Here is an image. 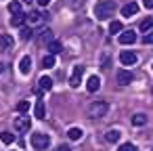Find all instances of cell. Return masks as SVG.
Segmentation results:
<instances>
[{
	"label": "cell",
	"instance_id": "cell-30",
	"mask_svg": "<svg viewBox=\"0 0 153 151\" xmlns=\"http://www.w3.org/2000/svg\"><path fill=\"white\" fill-rule=\"evenodd\" d=\"M143 4H145L147 9H153V0H143Z\"/></svg>",
	"mask_w": 153,
	"mask_h": 151
},
{
	"label": "cell",
	"instance_id": "cell-2",
	"mask_svg": "<svg viewBox=\"0 0 153 151\" xmlns=\"http://www.w3.org/2000/svg\"><path fill=\"white\" fill-rule=\"evenodd\" d=\"M107 111H109V103H105V101H94L88 107V115L90 118H103Z\"/></svg>",
	"mask_w": 153,
	"mask_h": 151
},
{
	"label": "cell",
	"instance_id": "cell-12",
	"mask_svg": "<svg viewBox=\"0 0 153 151\" xmlns=\"http://www.w3.org/2000/svg\"><path fill=\"white\" fill-rule=\"evenodd\" d=\"M19 71H21V74H30V71H32V59H30V57H23V59L19 61Z\"/></svg>",
	"mask_w": 153,
	"mask_h": 151
},
{
	"label": "cell",
	"instance_id": "cell-24",
	"mask_svg": "<svg viewBox=\"0 0 153 151\" xmlns=\"http://www.w3.org/2000/svg\"><path fill=\"white\" fill-rule=\"evenodd\" d=\"M0 138H2V143H7V145H11V143H15V134L13 132H2V134H0Z\"/></svg>",
	"mask_w": 153,
	"mask_h": 151
},
{
	"label": "cell",
	"instance_id": "cell-29",
	"mask_svg": "<svg viewBox=\"0 0 153 151\" xmlns=\"http://www.w3.org/2000/svg\"><path fill=\"white\" fill-rule=\"evenodd\" d=\"M143 42H145V44H153V32L145 34V36H143Z\"/></svg>",
	"mask_w": 153,
	"mask_h": 151
},
{
	"label": "cell",
	"instance_id": "cell-16",
	"mask_svg": "<svg viewBox=\"0 0 153 151\" xmlns=\"http://www.w3.org/2000/svg\"><path fill=\"white\" fill-rule=\"evenodd\" d=\"M122 30H124L122 21H111L109 23V34H122Z\"/></svg>",
	"mask_w": 153,
	"mask_h": 151
},
{
	"label": "cell",
	"instance_id": "cell-21",
	"mask_svg": "<svg viewBox=\"0 0 153 151\" xmlns=\"http://www.w3.org/2000/svg\"><path fill=\"white\" fill-rule=\"evenodd\" d=\"M151 28H153V17H147L140 21V32H149Z\"/></svg>",
	"mask_w": 153,
	"mask_h": 151
},
{
	"label": "cell",
	"instance_id": "cell-15",
	"mask_svg": "<svg viewBox=\"0 0 153 151\" xmlns=\"http://www.w3.org/2000/svg\"><path fill=\"white\" fill-rule=\"evenodd\" d=\"M132 124L134 126H145L147 124V115L145 113H134L132 115Z\"/></svg>",
	"mask_w": 153,
	"mask_h": 151
},
{
	"label": "cell",
	"instance_id": "cell-28",
	"mask_svg": "<svg viewBox=\"0 0 153 151\" xmlns=\"http://www.w3.org/2000/svg\"><path fill=\"white\" fill-rule=\"evenodd\" d=\"M117 151H136V147H134L132 143H124V145L117 147Z\"/></svg>",
	"mask_w": 153,
	"mask_h": 151
},
{
	"label": "cell",
	"instance_id": "cell-17",
	"mask_svg": "<svg viewBox=\"0 0 153 151\" xmlns=\"http://www.w3.org/2000/svg\"><path fill=\"white\" fill-rule=\"evenodd\" d=\"M38 84H40V88H42V90H51V88H53V80H51L48 76L40 78V80H38Z\"/></svg>",
	"mask_w": 153,
	"mask_h": 151
},
{
	"label": "cell",
	"instance_id": "cell-5",
	"mask_svg": "<svg viewBox=\"0 0 153 151\" xmlns=\"http://www.w3.org/2000/svg\"><path fill=\"white\" fill-rule=\"evenodd\" d=\"M15 128H17L19 132H25V130L32 128V120H30L27 115H19V118L15 120Z\"/></svg>",
	"mask_w": 153,
	"mask_h": 151
},
{
	"label": "cell",
	"instance_id": "cell-8",
	"mask_svg": "<svg viewBox=\"0 0 153 151\" xmlns=\"http://www.w3.org/2000/svg\"><path fill=\"white\" fill-rule=\"evenodd\" d=\"M134 80V76H132V71H126V69H122V71H117V84H122V86H126V84H130Z\"/></svg>",
	"mask_w": 153,
	"mask_h": 151
},
{
	"label": "cell",
	"instance_id": "cell-19",
	"mask_svg": "<svg viewBox=\"0 0 153 151\" xmlns=\"http://www.w3.org/2000/svg\"><path fill=\"white\" fill-rule=\"evenodd\" d=\"M82 134H84V132H82V128H69V132H67V136H69L71 141H80V138H82Z\"/></svg>",
	"mask_w": 153,
	"mask_h": 151
},
{
	"label": "cell",
	"instance_id": "cell-31",
	"mask_svg": "<svg viewBox=\"0 0 153 151\" xmlns=\"http://www.w3.org/2000/svg\"><path fill=\"white\" fill-rule=\"evenodd\" d=\"M38 4H40V7H48V4H51V0H38Z\"/></svg>",
	"mask_w": 153,
	"mask_h": 151
},
{
	"label": "cell",
	"instance_id": "cell-23",
	"mask_svg": "<svg viewBox=\"0 0 153 151\" xmlns=\"http://www.w3.org/2000/svg\"><path fill=\"white\" fill-rule=\"evenodd\" d=\"M9 11H11L13 15H19V13H21V2H17V0L9 2Z\"/></svg>",
	"mask_w": 153,
	"mask_h": 151
},
{
	"label": "cell",
	"instance_id": "cell-4",
	"mask_svg": "<svg viewBox=\"0 0 153 151\" xmlns=\"http://www.w3.org/2000/svg\"><path fill=\"white\" fill-rule=\"evenodd\" d=\"M82 74H84V65H76V67H74V74H71V78H69V84H71L74 88L80 86V82H82Z\"/></svg>",
	"mask_w": 153,
	"mask_h": 151
},
{
	"label": "cell",
	"instance_id": "cell-20",
	"mask_svg": "<svg viewBox=\"0 0 153 151\" xmlns=\"http://www.w3.org/2000/svg\"><path fill=\"white\" fill-rule=\"evenodd\" d=\"M19 36H21V40H32V36H34V32H32V28H30V25H25V28H21V32H19Z\"/></svg>",
	"mask_w": 153,
	"mask_h": 151
},
{
	"label": "cell",
	"instance_id": "cell-26",
	"mask_svg": "<svg viewBox=\"0 0 153 151\" xmlns=\"http://www.w3.org/2000/svg\"><path fill=\"white\" fill-rule=\"evenodd\" d=\"M23 21H25V17H23V13H19V15H13V19H11V23H13L15 28H19V25H23Z\"/></svg>",
	"mask_w": 153,
	"mask_h": 151
},
{
	"label": "cell",
	"instance_id": "cell-1",
	"mask_svg": "<svg viewBox=\"0 0 153 151\" xmlns=\"http://www.w3.org/2000/svg\"><path fill=\"white\" fill-rule=\"evenodd\" d=\"M113 11H115V2H113V0H99V2L94 4V17L99 21L109 19L113 15Z\"/></svg>",
	"mask_w": 153,
	"mask_h": 151
},
{
	"label": "cell",
	"instance_id": "cell-14",
	"mask_svg": "<svg viewBox=\"0 0 153 151\" xmlns=\"http://www.w3.org/2000/svg\"><path fill=\"white\" fill-rule=\"evenodd\" d=\"M34 113H36V118H40V120H42V118L46 115V107H44V101H38V103H36V109H34Z\"/></svg>",
	"mask_w": 153,
	"mask_h": 151
},
{
	"label": "cell",
	"instance_id": "cell-11",
	"mask_svg": "<svg viewBox=\"0 0 153 151\" xmlns=\"http://www.w3.org/2000/svg\"><path fill=\"white\" fill-rule=\"evenodd\" d=\"M86 88H88V92H97L101 88V78L99 76H90L88 82H86Z\"/></svg>",
	"mask_w": 153,
	"mask_h": 151
},
{
	"label": "cell",
	"instance_id": "cell-25",
	"mask_svg": "<svg viewBox=\"0 0 153 151\" xmlns=\"http://www.w3.org/2000/svg\"><path fill=\"white\" fill-rule=\"evenodd\" d=\"M42 17H46V15H40L38 11H32V13H30V17H27V21H30V23H38Z\"/></svg>",
	"mask_w": 153,
	"mask_h": 151
},
{
	"label": "cell",
	"instance_id": "cell-3",
	"mask_svg": "<svg viewBox=\"0 0 153 151\" xmlns=\"http://www.w3.org/2000/svg\"><path fill=\"white\" fill-rule=\"evenodd\" d=\"M48 145H51V136H48V134H42V132H38V134H32V147H34V149H38V151H44Z\"/></svg>",
	"mask_w": 153,
	"mask_h": 151
},
{
	"label": "cell",
	"instance_id": "cell-7",
	"mask_svg": "<svg viewBox=\"0 0 153 151\" xmlns=\"http://www.w3.org/2000/svg\"><path fill=\"white\" fill-rule=\"evenodd\" d=\"M120 61H122L124 65H134V63H136V55H134L132 51H122Z\"/></svg>",
	"mask_w": 153,
	"mask_h": 151
},
{
	"label": "cell",
	"instance_id": "cell-33",
	"mask_svg": "<svg viewBox=\"0 0 153 151\" xmlns=\"http://www.w3.org/2000/svg\"><path fill=\"white\" fill-rule=\"evenodd\" d=\"M0 74H2V65H0Z\"/></svg>",
	"mask_w": 153,
	"mask_h": 151
},
{
	"label": "cell",
	"instance_id": "cell-13",
	"mask_svg": "<svg viewBox=\"0 0 153 151\" xmlns=\"http://www.w3.org/2000/svg\"><path fill=\"white\" fill-rule=\"evenodd\" d=\"M46 48H48V55H53V57H55V55H59V53H61V42H59V40H51Z\"/></svg>",
	"mask_w": 153,
	"mask_h": 151
},
{
	"label": "cell",
	"instance_id": "cell-35",
	"mask_svg": "<svg viewBox=\"0 0 153 151\" xmlns=\"http://www.w3.org/2000/svg\"><path fill=\"white\" fill-rule=\"evenodd\" d=\"M151 151H153V149H151Z\"/></svg>",
	"mask_w": 153,
	"mask_h": 151
},
{
	"label": "cell",
	"instance_id": "cell-34",
	"mask_svg": "<svg viewBox=\"0 0 153 151\" xmlns=\"http://www.w3.org/2000/svg\"><path fill=\"white\" fill-rule=\"evenodd\" d=\"M151 94H153V88H151Z\"/></svg>",
	"mask_w": 153,
	"mask_h": 151
},
{
	"label": "cell",
	"instance_id": "cell-10",
	"mask_svg": "<svg viewBox=\"0 0 153 151\" xmlns=\"http://www.w3.org/2000/svg\"><path fill=\"white\" fill-rule=\"evenodd\" d=\"M136 13H138V4H136V2H128V4L122 7V15H124V17H132V15H136Z\"/></svg>",
	"mask_w": 153,
	"mask_h": 151
},
{
	"label": "cell",
	"instance_id": "cell-9",
	"mask_svg": "<svg viewBox=\"0 0 153 151\" xmlns=\"http://www.w3.org/2000/svg\"><path fill=\"white\" fill-rule=\"evenodd\" d=\"M13 44H15V40L9 34H0V51H9V48H13Z\"/></svg>",
	"mask_w": 153,
	"mask_h": 151
},
{
	"label": "cell",
	"instance_id": "cell-18",
	"mask_svg": "<svg viewBox=\"0 0 153 151\" xmlns=\"http://www.w3.org/2000/svg\"><path fill=\"white\" fill-rule=\"evenodd\" d=\"M30 107H32V105H30V101H19V103H17V111H19L21 115H27Z\"/></svg>",
	"mask_w": 153,
	"mask_h": 151
},
{
	"label": "cell",
	"instance_id": "cell-27",
	"mask_svg": "<svg viewBox=\"0 0 153 151\" xmlns=\"http://www.w3.org/2000/svg\"><path fill=\"white\" fill-rule=\"evenodd\" d=\"M42 65H44L46 69H51V67H55V57H53V55H46V57L42 59Z\"/></svg>",
	"mask_w": 153,
	"mask_h": 151
},
{
	"label": "cell",
	"instance_id": "cell-32",
	"mask_svg": "<svg viewBox=\"0 0 153 151\" xmlns=\"http://www.w3.org/2000/svg\"><path fill=\"white\" fill-rule=\"evenodd\" d=\"M57 151H71V149H69V147H67V145H61V147H59V149H57Z\"/></svg>",
	"mask_w": 153,
	"mask_h": 151
},
{
	"label": "cell",
	"instance_id": "cell-22",
	"mask_svg": "<svg viewBox=\"0 0 153 151\" xmlns=\"http://www.w3.org/2000/svg\"><path fill=\"white\" fill-rule=\"evenodd\" d=\"M105 138H107L109 143H117V141H120V130H109V132L105 134Z\"/></svg>",
	"mask_w": 153,
	"mask_h": 151
},
{
	"label": "cell",
	"instance_id": "cell-6",
	"mask_svg": "<svg viewBox=\"0 0 153 151\" xmlns=\"http://www.w3.org/2000/svg\"><path fill=\"white\" fill-rule=\"evenodd\" d=\"M134 42H136V34H134L132 30H128V32H122V34H120V44H124V46H126V44H134Z\"/></svg>",
	"mask_w": 153,
	"mask_h": 151
}]
</instances>
